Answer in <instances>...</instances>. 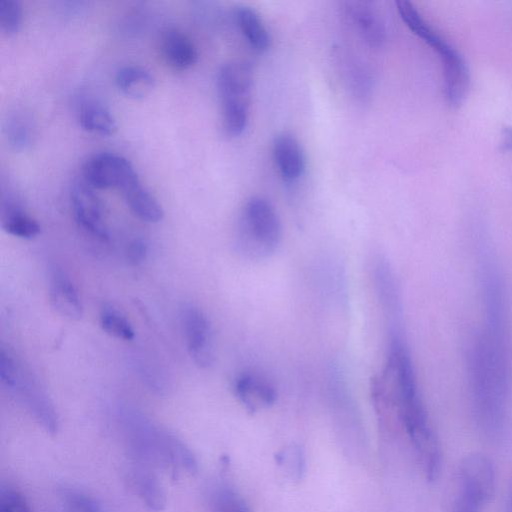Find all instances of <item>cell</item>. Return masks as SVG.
Segmentation results:
<instances>
[{
  "label": "cell",
  "mask_w": 512,
  "mask_h": 512,
  "mask_svg": "<svg viewBox=\"0 0 512 512\" xmlns=\"http://www.w3.org/2000/svg\"><path fill=\"white\" fill-rule=\"evenodd\" d=\"M273 156L284 180H298L305 171V156L298 140L289 133L278 135L273 143Z\"/></svg>",
  "instance_id": "cell-17"
},
{
  "label": "cell",
  "mask_w": 512,
  "mask_h": 512,
  "mask_svg": "<svg viewBox=\"0 0 512 512\" xmlns=\"http://www.w3.org/2000/svg\"><path fill=\"white\" fill-rule=\"evenodd\" d=\"M1 226L6 233L22 239H32L41 231L39 223L24 211L12 195L2 199Z\"/></svg>",
  "instance_id": "cell-19"
},
{
  "label": "cell",
  "mask_w": 512,
  "mask_h": 512,
  "mask_svg": "<svg viewBox=\"0 0 512 512\" xmlns=\"http://www.w3.org/2000/svg\"><path fill=\"white\" fill-rule=\"evenodd\" d=\"M22 22V7L16 0L0 1V29L6 35L16 33Z\"/></svg>",
  "instance_id": "cell-27"
},
{
  "label": "cell",
  "mask_w": 512,
  "mask_h": 512,
  "mask_svg": "<svg viewBox=\"0 0 512 512\" xmlns=\"http://www.w3.org/2000/svg\"><path fill=\"white\" fill-rule=\"evenodd\" d=\"M345 13L366 44L376 48L382 46L386 37L385 23L372 2H346Z\"/></svg>",
  "instance_id": "cell-11"
},
{
  "label": "cell",
  "mask_w": 512,
  "mask_h": 512,
  "mask_svg": "<svg viewBox=\"0 0 512 512\" xmlns=\"http://www.w3.org/2000/svg\"><path fill=\"white\" fill-rule=\"evenodd\" d=\"M237 250L249 259L272 255L282 236L280 218L274 206L263 197H252L243 210Z\"/></svg>",
  "instance_id": "cell-4"
},
{
  "label": "cell",
  "mask_w": 512,
  "mask_h": 512,
  "mask_svg": "<svg viewBox=\"0 0 512 512\" xmlns=\"http://www.w3.org/2000/svg\"><path fill=\"white\" fill-rule=\"evenodd\" d=\"M233 390L237 399L250 412L272 406L277 398V392L272 383L254 372H243L238 375L234 381Z\"/></svg>",
  "instance_id": "cell-12"
},
{
  "label": "cell",
  "mask_w": 512,
  "mask_h": 512,
  "mask_svg": "<svg viewBox=\"0 0 512 512\" xmlns=\"http://www.w3.org/2000/svg\"><path fill=\"white\" fill-rule=\"evenodd\" d=\"M235 18L243 36L255 50L263 52L270 47V34L254 9L239 6L235 10Z\"/></svg>",
  "instance_id": "cell-22"
},
{
  "label": "cell",
  "mask_w": 512,
  "mask_h": 512,
  "mask_svg": "<svg viewBox=\"0 0 512 512\" xmlns=\"http://www.w3.org/2000/svg\"><path fill=\"white\" fill-rule=\"evenodd\" d=\"M81 178L94 189L117 188L122 192L140 182L130 161L112 152L89 157L83 165Z\"/></svg>",
  "instance_id": "cell-8"
},
{
  "label": "cell",
  "mask_w": 512,
  "mask_h": 512,
  "mask_svg": "<svg viewBox=\"0 0 512 512\" xmlns=\"http://www.w3.org/2000/svg\"><path fill=\"white\" fill-rule=\"evenodd\" d=\"M374 282L380 305L389 323V332L400 334V298L394 274L383 258H378L374 265Z\"/></svg>",
  "instance_id": "cell-15"
},
{
  "label": "cell",
  "mask_w": 512,
  "mask_h": 512,
  "mask_svg": "<svg viewBox=\"0 0 512 512\" xmlns=\"http://www.w3.org/2000/svg\"><path fill=\"white\" fill-rule=\"evenodd\" d=\"M372 391L379 410L393 409L397 414L426 480L436 481L442 471V448L420 398L402 338L390 339L385 369L374 380Z\"/></svg>",
  "instance_id": "cell-1"
},
{
  "label": "cell",
  "mask_w": 512,
  "mask_h": 512,
  "mask_svg": "<svg viewBox=\"0 0 512 512\" xmlns=\"http://www.w3.org/2000/svg\"><path fill=\"white\" fill-rule=\"evenodd\" d=\"M501 148L503 151H512V127L503 130Z\"/></svg>",
  "instance_id": "cell-31"
},
{
  "label": "cell",
  "mask_w": 512,
  "mask_h": 512,
  "mask_svg": "<svg viewBox=\"0 0 512 512\" xmlns=\"http://www.w3.org/2000/svg\"><path fill=\"white\" fill-rule=\"evenodd\" d=\"M99 324L104 332L116 339L130 341L135 337V331L129 320L112 305L102 306Z\"/></svg>",
  "instance_id": "cell-23"
},
{
  "label": "cell",
  "mask_w": 512,
  "mask_h": 512,
  "mask_svg": "<svg viewBox=\"0 0 512 512\" xmlns=\"http://www.w3.org/2000/svg\"><path fill=\"white\" fill-rule=\"evenodd\" d=\"M115 81L120 91L133 99L145 98L155 86V79L152 74L138 65L121 67L116 73Z\"/></svg>",
  "instance_id": "cell-20"
},
{
  "label": "cell",
  "mask_w": 512,
  "mask_h": 512,
  "mask_svg": "<svg viewBox=\"0 0 512 512\" xmlns=\"http://www.w3.org/2000/svg\"><path fill=\"white\" fill-rule=\"evenodd\" d=\"M131 490L150 511H162L166 505L164 488L153 468L132 462L127 470Z\"/></svg>",
  "instance_id": "cell-13"
},
{
  "label": "cell",
  "mask_w": 512,
  "mask_h": 512,
  "mask_svg": "<svg viewBox=\"0 0 512 512\" xmlns=\"http://www.w3.org/2000/svg\"><path fill=\"white\" fill-rule=\"evenodd\" d=\"M147 253V243L143 239L137 238L129 243L126 251V257L131 265L137 266L146 259Z\"/></svg>",
  "instance_id": "cell-30"
},
{
  "label": "cell",
  "mask_w": 512,
  "mask_h": 512,
  "mask_svg": "<svg viewBox=\"0 0 512 512\" xmlns=\"http://www.w3.org/2000/svg\"><path fill=\"white\" fill-rule=\"evenodd\" d=\"M131 212L147 223H158L164 216L158 200L142 184L138 182L122 192Z\"/></svg>",
  "instance_id": "cell-21"
},
{
  "label": "cell",
  "mask_w": 512,
  "mask_h": 512,
  "mask_svg": "<svg viewBox=\"0 0 512 512\" xmlns=\"http://www.w3.org/2000/svg\"><path fill=\"white\" fill-rule=\"evenodd\" d=\"M502 512H512V484L506 494Z\"/></svg>",
  "instance_id": "cell-32"
},
{
  "label": "cell",
  "mask_w": 512,
  "mask_h": 512,
  "mask_svg": "<svg viewBox=\"0 0 512 512\" xmlns=\"http://www.w3.org/2000/svg\"><path fill=\"white\" fill-rule=\"evenodd\" d=\"M0 381L4 388L18 397L48 434L57 433L59 418L51 399L33 376L4 348L0 353Z\"/></svg>",
  "instance_id": "cell-7"
},
{
  "label": "cell",
  "mask_w": 512,
  "mask_h": 512,
  "mask_svg": "<svg viewBox=\"0 0 512 512\" xmlns=\"http://www.w3.org/2000/svg\"><path fill=\"white\" fill-rule=\"evenodd\" d=\"M496 489L493 461L484 453L465 456L459 463L450 512H483Z\"/></svg>",
  "instance_id": "cell-5"
},
{
  "label": "cell",
  "mask_w": 512,
  "mask_h": 512,
  "mask_svg": "<svg viewBox=\"0 0 512 512\" xmlns=\"http://www.w3.org/2000/svg\"><path fill=\"white\" fill-rule=\"evenodd\" d=\"M278 464L291 479L301 478L304 471L305 459L302 449L297 445H290L276 456Z\"/></svg>",
  "instance_id": "cell-26"
},
{
  "label": "cell",
  "mask_w": 512,
  "mask_h": 512,
  "mask_svg": "<svg viewBox=\"0 0 512 512\" xmlns=\"http://www.w3.org/2000/svg\"><path fill=\"white\" fill-rule=\"evenodd\" d=\"M7 135L16 149H25L31 141V126L25 118L16 115L8 122Z\"/></svg>",
  "instance_id": "cell-28"
},
{
  "label": "cell",
  "mask_w": 512,
  "mask_h": 512,
  "mask_svg": "<svg viewBox=\"0 0 512 512\" xmlns=\"http://www.w3.org/2000/svg\"><path fill=\"white\" fill-rule=\"evenodd\" d=\"M181 323L191 359L201 368L210 367L214 363L215 352L207 316L198 307L186 305L181 312Z\"/></svg>",
  "instance_id": "cell-9"
},
{
  "label": "cell",
  "mask_w": 512,
  "mask_h": 512,
  "mask_svg": "<svg viewBox=\"0 0 512 512\" xmlns=\"http://www.w3.org/2000/svg\"><path fill=\"white\" fill-rule=\"evenodd\" d=\"M396 5L405 25L440 58L447 102L453 107L461 105L469 87V70L464 58L422 17L411 2L402 0L397 1Z\"/></svg>",
  "instance_id": "cell-3"
},
{
  "label": "cell",
  "mask_w": 512,
  "mask_h": 512,
  "mask_svg": "<svg viewBox=\"0 0 512 512\" xmlns=\"http://www.w3.org/2000/svg\"><path fill=\"white\" fill-rule=\"evenodd\" d=\"M60 497L69 512H106L94 496L78 488L63 487Z\"/></svg>",
  "instance_id": "cell-25"
},
{
  "label": "cell",
  "mask_w": 512,
  "mask_h": 512,
  "mask_svg": "<svg viewBox=\"0 0 512 512\" xmlns=\"http://www.w3.org/2000/svg\"><path fill=\"white\" fill-rule=\"evenodd\" d=\"M160 51L165 62L176 70L188 69L198 59V51L193 41L176 28H168L162 33Z\"/></svg>",
  "instance_id": "cell-16"
},
{
  "label": "cell",
  "mask_w": 512,
  "mask_h": 512,
  "mask_svg": "<svg viewBox=\"0 0 512 512\" xmlns=\"http://www.w3.org/2000/svg\"><path fill=\"white\" fill-rule=\"evenodd\" d=\"M252 82L253 71L246 62L226 63L218 72L217 91L223 126L232 137L241 135L248 124Z\"/></svg>",
  "instance_id": "cell-6"
},
{
  "label": "cell",
  "mask_w": 512,
  "mask_h": 512,
  "mask_svg": "<svg viewBox=\"0 0 512 512\" xmlns=\"http://www.w3.org/2000/svg\"><path fill=\"white\" fill-rule=\"evenodd\" d=\"M118 418L121 435L132 462L167 470L173 475L196 473L197 459L178 436L134 410L124 409Z\"/></svg>",
  "instance_id": "cell-2"
},
{
  "label": "cell",
  "mask_w": 512,
  "mask_h": 512,
  "mask_svg": "<svg viewBox=\"0 0 512 512\" xmlns=\"http://www.w3.org/2000/svg\"><path fill=\"white\" fill-rule=\"evenodd\" d=\"M0 512H31L25 497L16 489L1 487Z\"/></svg>",
  "instance_id": "cell-29"
},
{
  "label": "cell",
  "mask_w": 512,
  "mask_h": 512,
  "mask_svg": "<svg viewBox=\"0 0 512 512\" xmlns=\"http://www.w3.org/2000/svg\"><path fill=\"white\" fill-rule=\"evenodd\" d=\"M49 302L52 309L62 318L78 321L83 315L80 296L72 281L61 270H53L49 278Z\"/></svg>",
  "instance_id": "cell-14"
},
{
  "label": "cell",
  "mask_w": 512,
  "mask_h": 512,
  "mask_svg": "<svg viewBox=\"0 0 512 512\" xmlns=\"http://www.w3.org/2000/svg\"><path fill=\"white\" fill-rule=\"evenodd\" d=\"M210 503L212 512H250L242 496L225 484L213 489Z\"/></svg>",
  "instance_id": "cell-24"
},
{
  "label": "cell",
  "mask_w": 512,
  "mask_h": 512,
  "mask_svg": "<svg viewBox=\"0 0 512 512\" xmlns=\"http://www.w3.org/2000/svg\"><path fill=\"white\" fill-rule=\"evenodd\" d=\"M72 212L77 224L101 240L109 237L103 205L95 189L82 178L73 182L70 190Z\"/></svg>",
  "instance_id": "cell-10"
},
{
  "label": "cell",
  "mask_w": 512,
  "mask_h": 512,
  "mask_svg": "<svg viewBox=\"0 0 512 512\" xmlns=\"http://www.w3.org/2000/svg\"><path fill=\"white\" fill-rule=\"evenodd\" d=\"M77 119L84 130L102 136L112 135L117 129L110 109L96 98L85 97L79 102Z\"/></svg>",
  "instance_id": "cell-18"
}]
</instances>
